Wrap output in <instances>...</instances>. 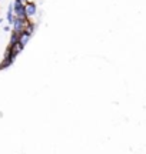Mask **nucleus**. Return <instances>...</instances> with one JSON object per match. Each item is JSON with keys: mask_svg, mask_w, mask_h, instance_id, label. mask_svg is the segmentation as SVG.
<instances>
[{"mask_svg": "<svg viewBox=\"0 0 146 154\" xmlns=\"http://www.w3.org/2000/svg\"><path fill=\"white\" fill-rule=\"evenodd\" d=\"M30 23V20H26V19H19V17H14V22L11 24V32H14V33H19L22 34L26 27H27V24Z\"/></svg>", "mask_w": 146, "mask_h": 154, "instance_id": "nucleus-1", "label": "nucleus"}, {"mask_svg": "<svg viewBox=\"0 0 146 154\" xmlns=\"http://www.w3.org/2000/svg\"><path fill=\"white\" fill-rule=\"evenodd\" d=\"M24 13H26V19L32 22L33 17L36 16V13H37V5H36V3H32V2H29L27 5H24Z\"/></svg>", "mask_w": 146, "mask_h": 154, "instance_id": "nucleus-2", "label": "nucleus"}, {"mask_svg": "<svg viewBox=\"0 0 146 154\" xmlns=\"http://www.w3.org/2000/svg\"><path fill=\"white\" fill-rule=\"evenodd\" d=\"M14 11H13V3H10L9 5V7H7V13H6V20H7V23H9V26H11L13 24V22H14Z\"/></svg>", "mask_w": 146, "mask_h": 154, "instance_id": "nucleus-3", "label": "nucleus"}, {"mask_svg": "<svg viewBox=\"0 0 146 154\" xmlns=\"http://www.w3.org/2000/svg\"><path fill=\"white\" fill-rule=\"evenodd\" d=\"M23 49H24V47H23L20 43L13 44V46H9V51H10V54L14 56V57H17V54H19V53H22Z\"/></svg>", "mask_w": 146, "mask_h": 154, "instance_id": "nucleus-4", "label": "nucleus"}, {"mask_svg": "<svg viewBox=\"0 0 146 154\" xmlns=\"http://www.w3.org/2000/svg\"><path fill=\"white\" fill-rule=\"evenodd\" d=\"M30 37H32V34L27 33V32L24 30V32H23V33L20 34V38H19V43H20V44L23 46V47H24V46H26V44L29 43V40H30Z\"/></svg>", "mask_w": 146, "mask_h": 154, "instance_id": "nucleus-5", "label": "nucleus"}, {"mask_svg": "<svg viewBox=\"0 0 146 154\" xmlns=\"http://www.w3.org/2000/svg\"><path fill=\"white\" fill-rule=\"evenodd\" d=\"M19 38H20V34H19V33H14V32H11V34H10V42H9V46L17 44V43H19Z\"/></svg>", "mask_w": 146, "mask_h": 154, "instance_id": "nucleus-6", "label": "nucleus"}, {"mask_svg": "<svg viewBox=\"0 0 146 154\" xmlns=\"http://www.w3.org/2000/svg\"><path fill=\"white\" fill-rule=\"evenodd\" d=\"M10 26H6V27H5V32H10Z\"/></svg>", "mask_w": 146, "mask_h": 154, "instance_id": "nucleus-7", "label": "nucleus"}, {"mask_svg": "<svg viewBox=\"0 0 146 154\" xmlns=\"http://www.w3.org/2000/svg\"><path fill=\"white\" fill-rule=\"evenodd\" d=\"M27 2H32V3H36V0H27Z\"/></svg>", "mask_w": 146, "mask_h": 154, "instance_id": "nucleus-8", "label": "nucleus"}, {"mask_svg": "<svg viewBox=\"0 0 146 154\" xmlns=\"http://www.w3.org/2000/svg\"><path fill=\"white\" fill-rule=\"evenodd\" d=\"M2 22H3V20H2V19H0V24H2Z\"/></svg>", "mask_w": 146, "mask_h": 154, "instance_id": "nucleus-9", "label": "nucleus"}]
</instances>
